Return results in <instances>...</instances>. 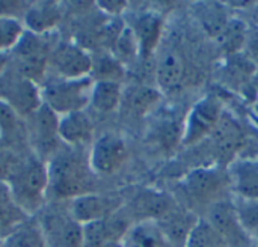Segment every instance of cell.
<instances>
[{"label":"cell","mask_w":258,"mask_h":247,"mask_svg":"<svg viewBox=\"0 0 258 247\" xmlns=\"http://www.w3.org/2000/svg\"><path fill=\"white\" fill-rule=\"evenodd\" d=\"M48 202L68 204L95 192V175L91 171L88 149L62 146L48 161Z\"/></svg>","instance_id":"obj_1"},{"label":"cell","mask_w":258,"mask_h":247,"mask_svg":"<svg viewBox=\"0 0 258 247\" xmlns=\"http://www.w3.org/2000/svg\"><path fill=\"white\" fill-rule=\"evenodd\" d=\"M177 202L200 216L215 202L228 198L230 183L222 164H201L187 171L177 184Z\"/></svg>","instance_id":"obj_2"},{"label":"cell","mask_w":258,"mask_h":247,"mask_svg":"<svg viewBox=\"0 0 258 247\" xmlns=\"http://www.w3.org/2000/svg\"><path fill=\"white\" fill-rule=\"evenodd\" d=\"M8 186L21 210L35 217L48 204V171L47 163L27 151Z\"/></svg>","instance_id":"obj_3"},{"label":"cell","mask_w":258,"mask_h":247,"mask_svg":"<svg viewBox=\"0 0 258 247\" xmlns=\"http://www.w3.org/2000/svg\"><path fill=\"white\" fill-rule=\"evenodd\" d=\"M92 86V77L62 78L47 75L41 83L42 104L59 118L68 113L86 110L89 107Z\"/></svg>","instance_id":"obj_4"},{"label":"cell","mask_w":258,"mask_h":247,"mask_svg":"<svg viewBox=\"0 0 258 247\" xmlns=\"http://www.w3.org/2000/svg\"><path fill=\"white\" fill-rule=\"evenodd\" d=\"M47 247H83V225L73 216L70 205L48 202L35 216Z\"/></svg>","instance_id":"obj_5"},{"label":"cell","mask_w":258,"mask_h":247,"mask_svg":"<svg viewBox=\"0 0 258 247\" xmlns=\"http://www.w3.org/2000/svg\"><path fill=\"white\" fill-rule=\"evenodd\" d=\"M225 112L224 100L218 94H206L194 103L183 119L181 148H195L204 143L215 131Z\"/></svg>","instance_id":"obj_6"},{"label":"cell","mask_w":258,"mask_h":247,"mask_svg":"<svg viewBox=\"0 0 258 247\" xmlns=\"http://www.w3.org/2000/svg\"><path fill=\"white\" fill-rule=\"evenodd\" d=\"M0 101L26 119L42 106L41 85L21 75L8 63L0 74Z\"/></svg>","instance_id":"obj_7"},{"label":"cell","mask_w":258,"mask_h":247,"mask_svg":"<svg viewBox=\"0 0 258 247\" xmlns=\"http://www.w3.org/2000/svg\"><path fill=\"white\" fill-rule=\"evenodd\" d=\"M24 124L29 151L47 163L63 146L59 137V116L42 104Z\"/></svg>","instance_id":"obj_8"},{"label":"cell","mask_w":258,"mask_h":247,"mask_svg":"<svg viewBox=\"0 0 258 247\" xmlns=\"http://www.w3.org/2000/svg\"><path fill=\"white\" fill-rule=\"evenodd\" d=\"M94 56L73 39H56L48 56V75L62 78L91 77Z\"/></svg>","instance_id":"obj_9"},{"label":"cell","mask_w":258,"mask_h":247,"mask_svg":"<svg viewBox=\"0 0 258 247\" xmlns=\"http://www.w3.org/2000/svg\"><path fill=\"white\" fill-rule=\"evenodd\" d=\"M128 145L118 133L97 136L88 149V160L95 177L107 178L116 175L128 161Z\"/></svg>","instance_id":"obj_10"},{"label":"cell","mask_w":258,"mask_h":247,"mask_svg":"<svg viewBox=\"0 0 258 247\" xmlns=\"http://www.w3.org/2000/svg\"><path fill=\"white\" fill-rule=\"evenodd\" d=\"M174 195L160 189L145 187L136 190L127 201H124V210L130 220L135 222H157L168 214L175 205Z\"/></svg>","instance_id":"obj_11"},{"label":"cell","mask_w":258,"mask_h":247,"mask_svg":"<svg viewBox=\"0 0 258 247\" xmlns=\"http://www.w3.org/2000/svg\"><path fill=\"white\" fill-rule=\"evenodd\" d=\"M225 240L228 247H252L249 235L242 228L233 198H224L212 204L201 214Z\"/></svg>","instance_id":"obj_12"},{"label":"cell","mask_w":258,"mask_h":247,"mask_svg":"<svg viewBox=\"0 0 258 247\" xmlns=\"http://www.w3.org/2000/svg\"><path fill=\"white\" fill-rule=\"evenodd\" d=\"M246 140L242 124L227 110L206 142H210V151L218 158H225V166L240 155Z\"/></svg>","instance_id":"obj_13"},{"label":"cell","mask_w":258,"mask_h":247,"mask_svg":"<svg viewBox=\"0 0 258 247\" xmlns=\"http://www.w3.org/2000/svg\"><path fill=\"white\" fill-rule=\"evenodd\" d=\"M73 216L85 226L104 220L124 207V199L116 195L92 192L68 202Z\"/></svg>","instance_id":"obj_14"},{"label":"cell","mask_w":258,"mask_h":247,"mask_svg":"<svg viewBox=\"0 0 258 247\" xmlns=\"http://www.w3.org/2000/svg\"><path fill=\"white\" fill-rule=\"evenodd\" d=\"M230 193L234 199L258 201V155H239L227 164Z\"/></svg>","instance_id":"obj_15"},{"label":"cell","mask_w":258,"mask_h":247,"mask_svg":"<svg viewBox=\"0 0 258 247\" xmlns=\"http://www.w3.org/2000/svg\"><path fill=\"white\" fill-rule=\"evenodd\" d=\"M200 217L201 216L198 213L177 204L156 223L168 247H184Z\"/></svg>","instance_id":"obj_16"},{"label":"cell","mask_w":258,"mask_h":247,"mask_svg":"<svg viewBox=\"0 0 258 247\" xmlns=\"http://www.w3.org/2000/svg\"><path fill=\"white\" fill-rule=\"evenodd\" d=\"M59 137L63 146L89 149L95 139V125L86 110L59 118Z\"/></svg>","instance_id":"obj_17"},{"label":"cell","mask_w":258,"mask_h":247,"mask_svg":"<svg viewBox=\"0 0 258 247\" xmlns=\"http://www.w3.org/2000/svg\"><path fill=\"white\" fill-rule=\"evenodd\" d=\"M63 5L56 2H35L29 3L23 15V24L27 32L42 36L53 35L63 20Z\"/></svg>","instance_id":"obj_18"},{"label":"cell","mask_w":258,"mask_h":247,"mask_svg":"<svg viewBox=\"0 0 258 247\" xmlns=\"http://www.w3.org/2000/svg\"><path fill=\"white\" fill-rule=\"evenodd\" d=\"M163 15L157 11H145L132 23L130 29L136 36L141 60L150 59L157 51L163 35Z\"/></svg>","instance_id":"obj_19"},{"label":"cell","mask_w":258,"mask_h":247,"mask_svg":"<svg viewBox=\"0 0 258 247\" xmlns=\"http://www.w3.org/2000/svg\"><path fill=\"white\" fill-rule=\"evenodd\" d=\"M186 66L181 54L177 50L163 51L154 66V81L156 88L162 92H171L178 88L184 78Z\"/></svg>","instance_id":"obj_20"},{"label":"cell","mask_w":258,"mask_h":247,"mask_svg":"<svg viewBox=\"0 0 258 247\" xmlns=\"http://www.w3.org/2000/svg\"><path fill=\"white\" fill-rule=\"evenodd\" d=\"M124 86L116 81H94L89 107L98 115L116 113L124 100Z\"/></svg>","instance_id":"obj_21"},{"label":"cell","mask_w":258,"mask_h":247,"mask_svg":"<svg viewBox=\"0 0 258 247\" xmlns=\"http://www.w3.org/2000/svg\"><path fill=\"white\" fill-rule=\"evenodd\" d=\"M163 94L156 86L141 85L135 86L128 92H124L122 106H125L128 115L133 118H147L160 106Z\"/></svg>","instance_id":"obj_22"},{"label":"cell","mask_w":258,"mask_h":247,"mask_svg":"<svg viewBox=\"0 0 258 247\" xmlns=\"http://www.w3.org/2000/svg\"><path fill=\"white\" fill-rule=\"evenodd\" d=\"M257 72V66L243 54L236 53L231 56H225L222 74L227 83L234 89L240 91L245 88L252 89V81Z\"/></svg>","instance_id":"obj_23"},{"label":"cell","mask_w":258,"mask_h":247,"mask_svg":"<svg viewBox=\"0 0 258 247\" xmlns=\"http://www.w3.org/2000/svg\"><path fill=\"white\" fill-rule=\"evenodd\" d=\"M29 219L30 216L17 204L8 183L0 181V237L5 238Z\"/></svg>","instance_id":"obj_24"},{"label":"cell","mask_w":258,"mask_h":247,"mask_svg":"<svg viewBox=\"0 0 258 247\" xmlns=\"http://www.w3.org/2000/svg\"><path fill=\"white\" fill-rule=\"evenodd\" d=\"M195 12L203 30L215 39L222 35L231 20L227 14V8L219 3H198L195 5Z\"/></svg>","instance_id":"obj_25"},{"label":"cell","mask_w":258,"mask_h":247,"mask_svg":"<svg viewBox=\"0 0 258 247\" xmlns=\"http://www.w3.org/2000/svg\"><path fill=\"white\" fill-rule=\"evenodd\" d=\"M122 247H168L156 222H135L124 235Z\"/></svg>","instance_id":"obj_26"},{"label":"cell","mask_w":258,"mask_h":247,"mask_svg":"<svg viewBox=\"0 0 258 247\" xmlns=\"http://www.w3.org/2000/svg\"><path fill=\"white\" fill-rule=\"evenodd\" d=\"M127 75V66L112 53H103L94 57L91 77L94 81L122 83Z\"/></svg>","instance_id":"obj_27"},{"label":"cell","mask_w":258,"mask_h":247,"mask_svg":"<svg viewBox=\"0 0 258 247\" xmlns=\"http://www.w3.org/2000/svg\"><path fill=\"white\" fill-rule=\"evenodd\" d=\"M3 247H47L35 217L14 229L3 238Z\"/></svg>","instance_id":"obj_28"},{"label":"cell","mask_w":258,"mask_h":247,"mask_svg":"<svg viewBox=\"0 0 258 247\" xmlns=\"http://www.w3.org/2000/svg\"><path fill=\"white\" fill-rule=\"evenodd\" d=\"M248 30H249V26L246 24L245 20H242V18L230 20V23L225 27V30L222 32V35L216 39L221 44L225 56L242 53L246 36H248Z\"/></svg>","instance_id":"obj_29"},{"label":"cell","mask_w":258,"mask_h":247,"mask_svg":"<svg viewBox=\"0 0 258 247\" xmlns=\"http://www.w3.org/2000/svg\"><path fill=\"white\" fill-rule=\"evenodd\" d=\"M26 33L23 20L0 17V54L9 56Z\"/></svg>","instance_id":"obj_30"},{"label":"cell","mask_w":258,"mask_h":247,"mask_svg":"<svg viewBox=\"0 0 258 247\" xmlns=\"http://www.w3.org/2000/svg\"><path fill=\"white\" fill-rule=\"evenodd\" d=\"M112 54L119 59L125 66L139 59V45L130 26H124L118 32L112 45Z\"/></svg>","instance_id":"obj_31"},{"label":"cell","mask_w":258,"mask_h":247,"mask_svg":"<svg viewBox=\"0 0 258 247\" xmlns=\"http://www.w3.org/2000/svg\"><path fill=\"white\" fill-rule=\"evenodd\" d=\"M184 247H228L218 231L201 216Z\"/></svg>","instance_id":"obj_32"},{"label":"cell","mask_w":258,"mask_h":247,"mask_svg":"<svg viewBox=\"0 0 258 247\" xmlns=\"http://www.w3.org/2000/svg\"><path fill=\"white\" fill-rule=\"evenodd\" d=\"M233 201H234L239 222L251 238L252 234L258 229V201H243L234 198Z\"/></svg>","instance_id":"obj_33"},{"label":"cell","mask_w":258,"mask_h":247,"mask_svg":"<svg viewBox=\"0 0 258 247\" xmlns=\"http://www.w3.org/2000/svg\"><path fill=\"white\" fill-rule=\"evenodd\" d=\"M29 149L20 151V149H14V148H8V146L0 149V181H3V183L9 181V178L18 168L23 155Z\"/></svg>","instance_id":"obj_34"},{"label":"cell","mask_w":258,"mask_h":247,"mask_svg":"<svg viewBox=\"0 0 258 247\" xmlns=\"http://www.w3.org/2000/svg\"><path fill=\"white\" fill-rule=\"evenodd\" d=\"M242 53L258 68V29L249 27Z\"/></svg>","instance_id":"obj_35"},{"label":"cell","mask_w":258,"mask_h":247,"mask_svg":"<svg viewBox=\"0 0 258 247\" xmlns=\"http://www.w3.org/2000/svg\"><path fill=\"white\" fill-rule=\"evenodd\" d=\"M29 3L23 2H0V17H12L23 20Z\"/></svg>","instance_id":"obj_36"},{"label":"cell","mask_w":258,"mask_h":247,"mask_svg":"<svg viewBox=\"0 0 258 247\" xmlns=\"http://www.w3.org/2000/svg\"><path fill=\"white\" fill-rule=\"evenodd\" d=\"M98 9L101 12H104L106 15H112V17H118L121 15L125 9H127V3L124 2H104V3H98L97 5Z\"/></svg>","instance_id":"obj_37"},{"label":"cell","mask_w":258,"mask_h":247,"mask_svg":"<svg viewBox=\"0 0 258 247\" xmlns=\"http://www.w3.org/2000/svg\"><path fill=\"white\" fill-rule=\"evenodd\" d=\"M248 18L245 20L246 24L252 29H258V2H252L246 9H245Z\"/></svg>","instance_id":"obj_38"},{"label":"cell","mask_w":258,"mask_h":247,"mask_svg":"<svg viewBox=\"0 0 258 247\" xmlns=\"http://www.w3.org/2000/svg\"><path fill=\"white\" fill-rule=\"evenodd\" d=\"M252 112L255 113V116L258 118V92L257 95L254 97V100H252Z\"/></svg>","instance_id":"obj_39"},{"label":"cell","mask_w":258,"mask_h":247,"mask_svg":"<svg viewBox=\"0 0 258 247\" xmlns=\"http://www.w3.org/2000/svg\"><path fill=\"white\" fill-rule=\"evenodd\" d=\"M252 89H254V97H255L258 92V68L257 72H255V77H254V81H252Z\"/></svg>","instance_id":"obj_40"},{"label":"cell","mask_w":258,"mask_h":247,"mask_svg":"<svg viewBox=\"0 0 258 247\" xmlns=\"http://www.w3.org/2000/svg\"><path fill=\"white\" fill-rule=\"evenodd\" d=\"M251 241H252V247H258V229L254 232V234H252Z\"/></svg>","instance_id":"obj_41"},{"label":"cell","mask_w":258,"mask_h":247,"mask_svg":"<svg viewBox=\"0 0 258 247\" xmlns=\"http://www.w3.org/2000/svg\"><path fill=\"white\" fill-rule=\"evenodd\" d=\"M6 145H5V139H3V133H2V130H0V149L2 148H5Z\"/></svg>","instance_id":"obj_42"},{"label":"cell","mask_w":258,"mask_h":247,"mask_svg":"<svg viewBox=\"0 0 258 247\" xmlns=\"http://www.w3.org/2000/svg\"><path fill=\"white\" fill-rule=\"evenodd\" d=\"M0 247H3V238L0 237Z\"/></svg>","instance_id":"obj_43"}]
</instances>
